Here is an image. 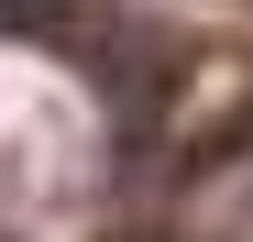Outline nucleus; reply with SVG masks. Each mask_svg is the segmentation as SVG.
<instances>
[{
    "instance_id": "obj_1",
    "label": "nucleus",
    "mask_w": 253,
    "mask_h": 242,
    "mask_svg": "<svg viewBox=\"0 0 253 242\" xmlns=\"http://www.w3.org/2000/svg\"><path fill=\"white\" fill-rule=\"evenodd\" d=\"M0 33H77V0H0Z\"/></svg>"
}]
</instances>
